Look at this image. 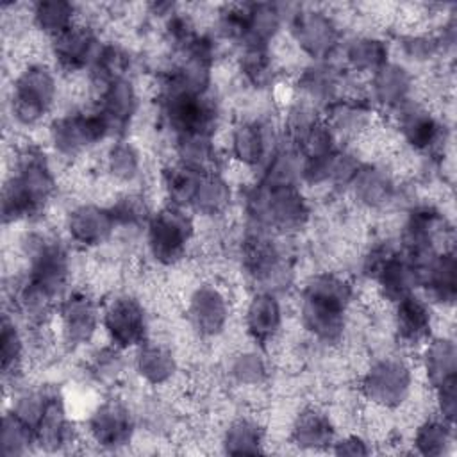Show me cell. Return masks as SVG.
Segmentation results:
<instances>
[{"instance_id": "12", "label": "cell", "mask_w": 457, "mask_h": 457, "mask_svg": "<svg viewBox=\"0 0 457 457\" xmlns=\"http://www.w3.org/2000/svg\"><path fill=\"white\" fill-rule=\"evenodd\" d=\"M29 257V278L61 298L70 278V257L61 241L45 234H30L25 239Z\"/></svg>"}, {"instance_id": "33", "label": "cell", "mask_w": 457, "mask_h": 457, "mask_svg": "<svg viewBox=\"0 0 457 457\" xmlns=\"http://www.w3.org/2000/svg\"><path fill=\"white\" fill-rule=\"evenodd\" d=\"M134 368L146 384L162 386L177 373V359L166 345L146 339L136 348Z\"/></svg>"}, {"instance_id": "21", "label": "cell", "mask_w": 457, "mask_h": 457, "mask_svg": "<svg viewBox=\"0 0 457 457\" xmlns=\"http://www.w3.org/2000/svg\"><path fill=\"white\" fill-rule=\"evenodd\" d=\"M116 228V221L109 207L98 204H80L66 216V232L70 239L84 248L105 243Z\"/></svg>"}, {"instance_id": "7", "label": "cell", "mask_w": 457, "mask_h": 457, "mask_svg": "<svg viewBox=\"0 0 457 457\" xmlns=\"http://www.w3.org/2000/svg\"><path fill=\"white\" fill-rule=\"evenodd\" d=\"M364 273L377 282L380 295L391 303L414 293L418 287L416 268L409 257L389 243L377 245L364 259Z\"/></svg>"}, {"instance_id": "47", "label": "cell", "mask_w": 457, "mask_h": 457, "mask_svg": "<svg viewBox=\"0 0 457 457\" xmlns=\"http://www.w3.org/2000/svg\"><path fill=\"white\" fill-rule=\"evenodd\" d=\"M25 345L20 334L16 321L5 312L2 316V330H0V366L4 378L16 377L23 364Z\"/></svg>"}, {"instance_id": "54", "label": "cell", "mask_w": 457, "mask_h": 457, "mask_svg": "<svg viewBox=\"0 0 457 457\" xmlns=\"http://www.w3.org/2000/svg\"><path fill=\"white\" fill-rule=\"evenodd\" d=\"M164 34L168 43L180 54L182 50H186L198 36L196 27L193 23V20L184 14L175 11L173 14H170L164 21Z\"/></svg>"}, {"instance_id": "19", "label": "cell", "mask_w": 457, "mask_h": 457, "mask_svg": "<svg viewBox=\"0 0 457 457\" xmlns=\"http://www.w3.org/2000/svg\"><path fill=\"white\" fill-rule=\"evenodd\" d=\"M102 41L93 27L75 23L71 29L52 39V55L62 71L75 73L89 70L93 64Z\"/></svg>"}, {"instance_id": "15", "label": "cell", "mask_w": 457, "mask_h": 457, "mask_svg": "<svg viewBox=\"0 0 457 457\" xmlns=\"http://www.w3.org/2000/svg\"><path fill=\"white\" fill-rule=\"evenodd\" d=\"M57 318L62 343L68 348L87 345L102 321L96 302L84 291H71L62 296L57 307Z\"/></svg>"}, {"instance_id": "28", "label": "cell", "mask_w": 457, "mask_h": 457, "mask_svg": "<svg viewBox=\"0 0 457 457\" xmlns=\"http://www.w3.org/2000/svg\"><path fill=\"white\" fill-rule=\"evenodd\" d=\"M373 109L368 98L341 95L323 109L321 116L336 137H355L370 127Z\"/></svg>"}, {"instance_id": "20", "label": "cell", "mask_w": 457, "mask_h": 457, "mask_svg": "<svg viewBox=\"0 0 457 457\" xmlns=\"http://www.w3.org/2000/svg\"><path fill=\"white\" fill-rule=\"evenodd\" d=\"M414 268L418 277V287H423L434 303L452 307L457 298L455 252L452 248L443 250Z\"/></svg>"}, {"instance_id": "43", "label": "cell", "mask_w": 457, "mask_h": 457, "mask_svg": "<svg viewBox=\"0 0 457 457\" xmlns=\"http://www.w3.org/2000/svg\"><path fill=\"white\" fill-rule=\"evenodd\" d=\"M262 184L268 186H300L302 157L293 145L277 148L270 154L262 168Z\"/></svg>"}, {"instance_id": "55", "label": "cell", "mask_w": 457, "mask_h": 457, "mask_svg": "<svg viewBox=\"0 0 457 457\" xmlns=\"http://www.w3.org/2000/svg\"><path fill=\"white\" fill-rule=\"evenodd\" d=\"M457 380H450L439 387L434 389L436 393V407L439 418L453 423L455 421V412H457V395H455Z\"/></svg>"}, {"instance_id": "40", "label": "cell", "mask_w": 457, "mask_h": 457, "mask_svg": "<svg viewBox=\"0 0 457 457\" xmlns=\"http://www.w3.org/2000/svg\"><path fill=\"white\" fill-rule=\"evenodd\" d=\"M237 66L246 84L255 89H266L275 82L277 68L270 46L243 45Z\"/></svg>"}, {"instance_id": "27", "label": "cell", "mask_w": 457, "mask_h": 457, "mask_svg": "<svg viewBox=\"0 0 457 457\" xmlns=\"http://www.w3.org/2000/svg\"><path fill=\"white\" fill-rule=\"evenodd\" d=\"M395 332L400 343L420 346L430 339L432 311L416 293L395 303Z\"/></svg>"}, {"instance_id": "25", "label": "cell", "mask_w": 457, "mask_h": 457, "mask_svg": "<svg viewBox=\"0 0 457 457\" xmlns=\"http://www.w3.org/2000/svg\"><path fill=\"white\" fill-rule=\"evenodd\" d=\"M355 202L368 209H386L395 202L396 182L389 170L380 164L362 162L348 186Z\"/></svg>"}, {"instance_id": "16", "label": "cell", "mask_w": 457, "mask_h": 457, "mask_svg": "<svg viewBox=\"0 0 457 457\" xmlns=\"http://www.w3.org/2000/svg\"><path fill=\"white\" fill-rule=\"evenodd\" d=\"M134 416L120 398L100 402L87 420V430L93 441L107 450H118L130 443L134 436Z\"/></svg>"}, {"instance_id": "10", "label": "cell", "mask_w": 457, "mask_h": 457, "mask_svg": "<svg viewBox=\"0 0 457 457\" xmlns=\"http://www.w3.org/2000/svg\"><path fill=\"white\" fill-rule=\"evenodd\" d=\"M412 370L400 357L377 359L361 380L364 398L382 409L400 407L411 395Z\"/></svg>"}, {"instance_id": "29", "label": "cell", "mask_w": 457, "mask_h": 457, "mask_svg": "<svg viewBox=\"0 0 457 457\" xmlns=\"http://www.w3.org/2000/svg\"><path fill=\"white\" fill-rule=\"evenodd\" d=\"M245 327L257 345H266L277 337L282 327V307L275 293H255L245 311Z\"/></svg>"}, {"instance_id": "42", "label": "cell", "mask_w": 457, "mask_h": 457, "mask_svg": "<svg viewBox=\"0 0 457 457\" xmlns=\"http://www.w3.org/2000/svg\"><path fill=\"white\" fill-rule=\"evenodd\" d=\"M14 309L30 323L41 325L52 314L57 296L25 277L14 289Z\"/></svg>"}, {"instance_id": "9", "label": "cell", "mask_w": 457, "mask_h": 457, "mask_svg": "<svg viewBox=\"0 0 457 457\" xmlns=\"http://www.w3.org/2000/svg\"><path fill=\"white\" fill-rule=\"evenodd\" d=\"M241 262L246 275L261 286V291L277 293L289 282L291 268L280 248L266 236L264 230L257 228V232L245 237L241 246Z\"/></svg>"}, {"instance_id": "1", "label": "cell", "mask_w": 457, "mask_h": 457, "mask_svg": "<svg viewBox=\"0 0 457 457\" xmlns=\"http://www.w3.org/2000/svg\"><path fill=\"white\" fill-rule=\"evenodd\" d=\"M353 298L352 284L330 271L312 275L300 296L303 328L321 343L341 341L346 328V311Z\"/></svg>"}, {"instance_id": "44", "label": "cell", "mask_w": 457, "mask_h": 457, "mask_svg": "<svg viewBox=\"0 0 457 457\" xmlns=\"http://www.w3.org/2000/svg\"><path fill=\"white\" fill-rule=\"evenodd\" d=\"M2 453L5 457L27 455L32 448L37 446L34 427L16 414L12 409L7 411L2 418Z\"/></svg>"}, {"instance_id": "51", "label": "cell", "mask_w": 457, "mask_h": 457, "mask_svg": "<svg viewBox=\"0 0 457 457\" xmlns=\"http://www.w3.org/2000/svg\"><path fill=\"white\" fill-rule=\"evenodd\" d=\"M112 218L118 225L123 227H137L141 223H148L152 212L146 205L145 196L137 195V193H125L120 198H116V202L112 205H109Z\"/></svg>"}, {"instance_id": "3", "label": "cell", "mask_w": 457, "mask_h": 457, "mask_svg": "<svg viewBox=\"0 0 457 457\" xmlns=\"http://www.w3.org/2000/svg\"><path fill=\"white\" fill-rule=\"evenodd\" d=\"M245 212L259 230L293 234L303 228L311 207L300 186H268L261 180L245 191Z\"/></svg>"}, {"instance_id": "41", "label": "cell", "mask_w": 457, "mask_h": 457, "mask_svg": "<svg viewBox=\"0 0 457 457\" xmlns=\"http://www.w3.org/2000/svg\"><path fill=\"white\" fill-rule=\"evenodd\" d=\"M223 452L228 455H257L264 452V428L252 418H236L223 432Z\"/></svg>"}, {"instance_id": "30", "label": "cell", "mask_w": 457, "mask_h": 457, "mask_svg": "<svg viewBox=\"0 0 457 457\" xmlns=\"http://www.w3.org/2000/svg\"><path fill=\"white\" fill-rule=\"evenodd\" d=\"M336 441V430L328 414L316 407L300 411L291 425V443L300 450H325Z\"/></svg>"}, {"instance_id": "53", "label": "cell", "mask_w": 457, "mask_h": 457, "mask_svg": "<svg viewBox=\"0 0 457 457\" xmlns=\"http://www.w3.org/2000/svg\"><path fill=\"white\" fill-rule=\"evenodd\" d=\"M121 352L120 348H116L114 345L102 348L91 361L89 366V373L91 377L98 382V384H111L114 382L121 370H123V359H121Z\"/></svg>"}, {"instance_id": "32", "label": "cell", "mask_w": 457, "mask_h": 457, "mask_svg": "<svg viewBox=\"0 0 457 457\" xmlns=\"http://www.w3.org/2000/svg\"><path fill=\"white\" fill-rule=\"evenodd\" d=\"M230 154L239 164L248 168L264 164L271 154L264 125L259 121H239L230 134Z\"/></svg>"}, {"instance_id": "8", "label": "cell", "mask_w": 457, "mask_h": 457, "mask_svg": "<svg viewBox=\"0 0 457 457\" xmlns=\"http://www.w3.org/2000/svg\"><path fill=\"white\" fill-rule=\"evenodd\" d=\"M48 134L54 150L71 159L109 137L111 130L95 107L93 111H73L52 120Z\"/></svg>"}, {"instance_id": "37", "label": "cell", "mask_w": 457, "mask_h": 457, "mask_svg": "<svg viewBox=\"0 0 457 457\" xmlns=\"http://www.w3.org/2000/svg\"><path fill=\"white\" fill-rule=\"evenodd\" d=\"M343 57L352 71L371 75L389 61V45L378 36H353L345 43Z\"/></svg>"}, {"instance_id": "31", "label": "cell", "mask_w": 457, "mask_h": 457, "mask_svg": "<svg viewBox=\"0 0 457 457\" xmlns=\"http://www.w3.org/2000/svg\"><path fill=\"white\" fill-rule=\"evenodd\" d=\"M421 366L432 389L457 380V346L452 337H430L423 345Z\"/></svg>"}, {"instance_id": "52", "label": "cell", "mask_w": 457, "mask_h": 457, "mask_svg": "<svg viewBox=\"0 0 457 457\" xmlns=\"http://www.w3.org/2000/svg\"><path fill=\"white\" fill-rule=\"evenodd\" d=\"M400 50L411 62H428L443 54L437 36L427 32L402 36Z\"/></svg>"}, {"instance_id": "17", "label": "cell", "mask_w": 457, "mask_h": 457, "mask_svg": "<svg viewBox=\"0 0 457 457\" xmlns=\"http://www.w3.org/2000/svg\"><path fill=\"white\" fill-rule=\"evenodd\" d=\"M187 321L200 337L220 336L230 316V305L225 293L214 284L198 286L187 300Z\"/></svg>"}, {"instance_id": "48", "label": "cell", "mask_w": 457, "mask_h": 457, "mask_svg": "<svg viewBox=\"0 0 457 457\" xmlns=\"http://www.w3.org/2000/svg\"><path fill=\"white\" fill-rule=\"evenodd\" d=\"M293 146L302 161H314L332 154L337 148V137L321 116L293 143Z\"/></svg>"}, {"instance_id": "14", "label": "cell", "mask_w": 457, "mask_h": 457, "mask_svg": "<svg viewBox=\"0 0 457 457\" xmlns=\"http://www.w3.org/2000/svg\"><path fill=\"white\" fill-rule=\"evenodd\" d=\"M102 325L120 350L137 348L148 336V316L143 303L129 295L114 296L102 311Z\"/></svg>"}, {"instance_id": "35", "label": "cell", "mask_w": 457, "mask_h": 457, "mask_svg": "<svg viewBox=\"0 0 457 457\" xmlns=\"http://www.w3.org/2000/svg\"><path fill=\"white\" fill-rule=\"evenodd\" d=\"M232 202L230 184L221 173H200L187 209L202 216H220Z\"/></svg>"}, {"instance_id": "34", "label": "cell", "mask_w": 457, "mask_h": 457, "mask_svg": "<svg viewBox=\"0 0 457 457\" xmlns=\"http://www.w3.org/2000/svg\"><path fill=\"white\" fill-rule=\"evenodd\" d=\"M175 152L180 166L195 173H221L220 154L212 136L189 134L175 137Z\"/></svg>"}, {"instance_id": "22", "label": "cell", "mask_w": 457, "mask_h": 457, "mask_svg": "<svg viewBox=\"0 0 457 457\" xmlns=\"http://www.w3.org/2000/svg\"><path fill=\"white\" fill-rule=\"evenodd\" d=\"M398 130L403 141L416 152H436L445 141L443 123L425 107L418 104H407L396 112Z\"/></svg>"}, {"instance_id": "50", "label": "cell", "mask_w": 457, "mask_h": 457, "mask_svg": "<svg viewBox=\"0 0 457 457\" xmlns=\"http://www.w3.org/2000/svg\"><path fill=\"white\" fill-rule=\"evenodd\" d=\"M198 175L200 173H195L180 164L168 166L162 173V182H164V191L168 195L170 204L187 209Z\"/></svg>"}, {"instance_id": "24", "label": "cell", "mask_w": 457, "mask_h": 457, "mask_svg": "<svg viewBox=\"0 0 457 457\" xmlns=\"http://www.w3.org/2000/svg\"><path fill=\"white\" fill-rule=\"evenodd\" d=\"M139 105L137 91L132 80L120 79L100 89L98 112L105 120L111 136H121L132 123Z\"/></svg>"}, {"instance_id": "2", "label": "cell", "mask_w": 457, "mask_h": 457, "mask_svg": "<svg viewBox=\"0 0 457 457\" xmlns=\"http://www.w3.org/2000/svg\"><path fill=\"white\" fill-rule=\"evenodd\" d=\"M57 189L55 175L46 155L37 148H25L14 173L2 191L4 223H18L39 214Z\"/></svg>"}, {"instance_id": "39", "label": "cell", "mask_w": 457, "mask_h": 457, "mask_svg": "<svg viewBox=\"0 0 457 457\" xmlns=\"http://www.w3.org/2000/svg\"><path fill=\"white\" fill-rule=\"evenodd\" d=\"M77 7L68 0H39L32 5V21L50 39H55L77 23Z\"/></svg>"}, {"instance_id": "13", "label": "cell", "mask_w": 457, "mask_h": 457, "mask_svg": "<svg viewBox=\"0 0 457 457\" xmlns=\"http://www.w3.org/2000/svg\"><path fill=\"white\" fill-rule=\"evenodd\" d=\"M448 221L445 214H441L432 205H420L414 207L400 234V250L409 257V261L418 266L436 253L443 252L439 250V239L445 237L448 232Z\"/></svg>"}, {"instance_id": "56", "label": "cell", "mask_w": 457, "mask_h": 457, "mask_svg": "<svg viewBox=\"0 0 457 457\" xmlns=\"http://www.w3.org/2000/svg\"><path fill=\"white\" fill-rule=\"evenodd\" d=\"M332 452L336 455H352V457H359V455H368L371 453L370 445L361 437V436H346L343 439H337L332 443Z\"/></svg>"}, {"instance_id": "38", "label": "cell", "mask_w": 457, "mask_h": 457, "mask_svg": "<svg viewBox=\"0 0 457 457\" xmlns=\"http://www.w3.org/2000/svg\"><path fill=\"white\" fill-rule=\"evenodd\" d=\"M130 66H132L130 52L120 43L105 41L102 43L93 64L89 66V75L93 84L102 89L114 80L127 79Z\"/></svg>"}, {"instance_id": "49", "label": "cell", "mask_w": 457, "mask_h": 457, "mask_svg": "<svg viewBox=\"0 0 457 457\" xmlns=\"http://www.w3.org/2000/svg\"><path fill=\"white\" fill-rule=\"evenodd\" d=\"M228 375L241 386H261L268 378V364L257 352H241L230 361Z\"/></svg>"}, {"instance_id": "18", "label": "cell", "mask_w": 457, "mask_h": 457, "mask_svg": "<svg viewBox=\"0 0 457 457\" xmlns=\"http://www.w3.org/2000/svg\"><path fill=\"white\" fill-rule=\"evenodd\" d=\"M412 91L414 77L409 68L400 62L387 61L384 66L371 73L368 100L373 107L396 114L400 109L411 104Z\"/></svg>"}, {"instance_id": "36", "label": "cell", "mask_w": 457, "mask_h": 457, "mask_svg": "<svg viewBox=\"0 0 457 457\" xmlns=\"http://www.w3.org/2000/svg\"><path fill=\"white\" fill-rule=\"evenodd\" d=\"M284 23V9L280 4L250 2L246 4V29L241 45H262L277 37Z\"/></svg>"}, {"instance_id": "26", "label": "cell", "mask_w": 457, "mask_h": 457, "mask_svg": "<svg viewBox=\"0 0 457 457\" xmlns=\"http://www.w3.org/2000/svg\"><path fill=\"white\" fill-rule=\"evenodd\" d=\"M341 73L328 61H312L296 79V89L303 102L323 111L341 96Z\"/></svg>"}, {"instance_id": "46", "label": "cell", "mask_w": 457, "mask_h": 457, "mask_svg": "<svg viewBox=\"0 0 457 457\" xmlns=\"http://www.w3.org/2000/svg\"><path fill=\"white\" fill-rule=\"evenodd\" d=\"M105 168L116 182H134L141 173V154L130 141L118 139L107 150Z\"/></svg>"}, {"instance_id": "4", "label": "cell", "mask_w": 457, "mask_h": 457, "mask_svg": "<svg viewBox=\"0 0 457 457\" xmlns=\"http://www.w3.org/2000/svg\"><path fill=\"white\" fill-rule=\"evenodd\" d=\"M161 116L177 136H212L218 127V105L209 93H196L177 86L162 84L159 89Z\"/></svg>"}, {"instance_id": "5", "label": "cell", "mask_w": 457, "mask_h": 457, "mask_svg": "<svg viewBox=\"0 0 457 457\" xmlns=\"http://www.w3.org/2000/svg\"><path fill=\"white\" fill-rule=\"evenodd\" d=\"M57 96V80L54 71L34 62L25 66L12 82L11 89V112L21 125L39 123L54 107Z\"/></svg>"}, {"instance_id": "6", "label": "cell", "mask_w": 457, "mask_h": 457, "mask_svg": "<svg viewBox=\"0 0 457 457\" xmlns=\"http://www.w3.org/2000/svg\"><path fill=\"white\" fill-rule=\"evenodd\" d=\"M195 225L187 209L168 204L152 212L146 223V245L152 257L164 264H175L186 253Z\"/></svg>"}, {"instance_id": "11", "label": "cell", "mask_w": 457, "mask_h": 457, "mask_svg": "<svg viewBox=\"0 0 457 457\" xmlns=\"http://www.w3.org/2000/svg\"><path fill=\"white\" fill-rule=\"evenodd\" d=\"M289 32L298 48L312 61H328L341 45L336 18L321 9L300 7L289 18Z\"/></svg>"}, {"instance_id": "45", "label": "cell", "mask_w": 457, "mask_h": 457, "mask_svg": "<svg viewBox=\"0 0 457 457\" xmlns=\"http://www.w3.org/2000/svg\"><path fill=\"white\" fill-rule=\"evenodd\" d=\"M414 448L420 455L439 457L448 452L453 443V423L443 418L425 420L414 432Z\"/></svg>"}, {"instance_id": "23", "label": "cell", "mask_w": 457, "mask_h": 457, "mask_svg": "<svg viewBox=\"0 0 457 457\" xmlns=\"http://www.w3.org/2000/svg\"><path fill=\"white\" fill-rule=\"evenodd\" d=\"M37 448L43 452H59L71 439V421L68 416L62 395L52 387L46 389V398L34 423Z\"/></svg>"}]
</instances>
